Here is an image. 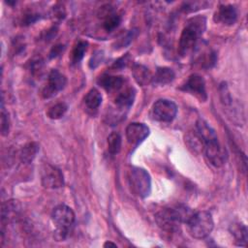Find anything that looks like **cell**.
<instances>
[{
    "mask_svg": "<svg viewBox=\"0 0 248 248\" xmlns=\"http://www.w3.org/2000/svg\"><path fill=\"white\" fill-rule=\"evenodd\" d=\"M205 23L206 21L203 16H195L188 20L181 32L178 44V51L182 56L194 48L199 37L205 29Z\"/></svg>",
    "mask_w": 248,
    "mask_h": 248,
    "instance_id": "cell-1",
    "label": "cell"
},
{
    "mask_svg": "<svg viewBox=\"0 0 248 248\" xmlns=\"http://www.w3.org/2000/svg\"><path fill=\"white\" fill-rule=\"evenodd\" d=\"M51 219L56 226L55 237L58 240L65 239L75 224L76 216L73 209L65 204L57 205L51 213Z\"/></svg>",
    "mask_w": 248,
    "mask_h": 248,
    "instance_id": "cell-2",
    "label": "cell"
},
{
    "mask_svg": "<svg viewBox=\"0 0 248 248\" xmlns=\"http://www.w3.org/2000/svg\"><path fill=\"white\" fill-rule=\"evenodd\" d=\"M187 225L191 235L195 238L201 239L206 237L212 232L214 222L209 212L198 211L194 213Z\"/></svg>",
    "mask_w": 248,
    "mask_h": 248,
    "instance_id": "cell-3",
    "label": "cell"
},
{
    "mask_svg": "<svg viewBox=\"0 0 248 248\" xmlns=\"http://www.w3.org/2000/svg\"><path fill=\"white\" fill-rule=\"evenodd\" d=\"M130 183L134 192L141 198L147 197L151 192V179L144 169L133 168L130 171Z\"/></svg>",
    "mask_w": 248,
    "mask_h": 248,
    "instance_id": "cell-4",
    "label": "cell"
},
{
    "mask_svg": "<svg viewBox=\"0 0 248 248\" xmlns=\"http://www.w3.org/2000/svg\"><path fill=\"white\" fill-rule=\"evenodd\" d=\"M177 113L176 105L170 100L160 99L154 103L151 110L152 117L160 122L172 121Z\"/></svg>",
    "mask_w": 248,
    "mask_h": 248,
    "instance_id": "cell-5",
    "label": "cell"
},
{
    "mask_svg": "<svg viewBox=\"0 0 248 248\" xmlns=\"http://www.w3.org/2000/svg\"><path fill=\"white\" fill-rule=\"evenodd\" d=\"M155 221L158 227L167 232H176L181 224L173 207L164 208L157 212L155 215Z\"/></svg>",
    "mask_w": 248,
    "mask_h": 248,
    "instance_id": "cell-6",
    "label": "cell"
},
{
    "mask_svg": "<svg viewBox=\"0 0 248 248\" xmlns=\"http://www.w3.org/2000/svg\"><path fill=\"white\" fill-rule=\"evenodd\" d=\"M42 185L47 189H57L64 185L62 171L50 164H45L41 172Z\"/></svg>",
    "mask_w": 248,
    "mask_h": 248,
    "instance_id": "cell-7",
    "label": "cell"
},
{
    "mask_svg": "<svg viewBox=\"0 0 248 248\" xmlns=\"http://www.w3.org/2000/svg\"><path fill=\"white\" fill-rule=\"evenodd\" d=\"M66 84V77L57 70H51L47 78V82L42 90V95L44 98H50L61 91Z\"/></svg>",
    "mask_w": 248,
    "mask_h": 248,
    "instance_id": "cell-8",
    "label": "cell"
},
{
    "mask_svg": "<svg viewBox=\"0 0 248 248\" xmlns=\"http://www.w3.org/2000/svg\"><path fill=\"white\" fill-rule=\"evenodd\" d=\"M182 90L187 91L198 98L200 101H205L207 99L206 90H205V82L202 76L193 74L191 75L186 82L181 87Z\"/></svg>",
    "mask_w": 248,
    "mask_h": 248,
    "instance_id": "cell-9",
    "label": "cell"
},
{
    "mask_svg": "<svg viewBox=\"0 0 248 248\" xmlns=\"http://www.w3.org/2000/svg\"><path fill=\"white\" fill-rule=\"evenodd\" d=\"M203 151L205 152V155L210 164L214 167L220 168L226 164L228 154L226 149L219 143L218 140L207 143L204 146Z\"/></svg>",
    "mask_w": 248,
    "mask_h": 248,
    "instance_id": "cell-10",
    "label": "cell"
},
{
    "mask_svg": "<svg viewBox=\"0 0 248 248\" xmlns=\"http://www.w3.org/2000/svg\"><path fill=\"white\" fill-rule=\"evenodd\" d=\"M21 216V204L17 200H9L2 204L1 223L4 227L16 222Z\"/></svg>",
    "mask_w": 248,
    "mask_h": 248,
    "instance_id": "cell-11",
    "label": "cell"
},
{
    "mask_svg": "<svg viewBox=\"0 0 248 248\" xmlns=\"http://www.w3.org/2000/svg\"><path fill=\"white\" fill-rule=\"evenodd\" d=\"M149 135V128L143 123H131L126 128V138L132 145H139Z\"/></svg>",
    "mask_w": 248,
    "mask_h": 248,
    "instance_id": "cell-12",
    "label": "cell"
},
{
    "mask_svg": "<svg viewBox=\"0 0 248 248\" xmlns=\"http://www.w3.org/2000/svg\"><path fill=\"white\" fill-rule=\"evenodd\" d=\"M125 79L119 76L103 75L99 78L98 83L108 93H116L122 89Z\"/></svg>",
    "mask_w": 248,
    "mask_h": 248,
    "instance_id": "cell-13",
    "label": "cell"
},
{
    "mask_svg": "<svg viewBox=\"0 0 248 248\" xmlns=\"http://www.w3.org/2000/svg\"><path fill=\"white\" fill-rule=\"evenodd\" d=\"M237 18L236 9L232 5H221L215 14L214 19L225 25H232Z\"/></svg>",
    "mask_w": 248,
    "mask_h": 248,
    "instance_id": "cell-14",
    "label": "cell"
},
{
    "mask_svg": "<svg viewBox=\"0 0 248 248\" xmlns=\"http://www.w3.org/2000/svg\"><path fill=\"white\" fill-rule=\"evenodd\" d=\"M195 131L199 135V137L202 139L204 146L207 143H210L212 141L218 140L217 135L215 131L212 129V127L203 119H199L196 123Z\"/></svg>",
    "mask_w": 248,
    "mask_h": 248,
    "instance_id": "cell-15",
    "label": "cell"
},
{
    "mask_svg": "<svg viewBox=\"0 0 248 248\" xmlns=\"http://www.w3.org/2000/svg\"><path fill=\"white\" fill-rule=\"evenodd\" d=\"M135 89L133 87H126L122 91H118V94L116 95L114 102L116 107L119 109H125L129 108L135 99Z\"/></svg>",
    "mask_w": 248,
    "mask_h": 248,
    "instance_id": "cell-16",
    "label": "cell"
},
{
    "mask_svg": "<svg viewBox=\"0 0 248 248\" xmlns=\"http://www.w3.org/2000/svg\"><path fill=\"white\" fill-rule=\"evenodd\" d=\"M174 72L168 67L157 68L155 75L152 77L151 81L156 85H165L174 79Z\"/></svg>",
    "mask_w": 248,
    "mask_h": 248,
    "instance_id": "cell-17",
    "label": "cell"
},
{
    "mask_svg": "<svg viewBox=\"0 0 248 248\" xmlns=\"http://www.w3.org/2000/svg\"><path fill=\"white\" fill-rule=\"evenodd\" d=\"M231 233L233 235L235 242L239 246H246L247 245V228L245 225L241 223H234L230 228Z\"/></svg>",
    "mask_w": 248,
    "mask_h": 248,
    "instance_id": "cell-18",
    "label": "cell"
},
{
    "mask_svg": "<svg viewBox=\"0 0 248 248\" xmlns=\"http://www.w3.org/2000/svg\"><path fill=\"white\" fill-rule=\"evenodd\" d=\"M38 151H39V144L37 142L31 141L26 143L20 150V153H19L20 161L24 164L32 163Z\"/></svg>",
    "mask_w": 248,
    "mask_h": 248,
    "instance_id": "cell-19",
    "label": "cell"
},
{
    "mask_svg": "<svg viewBox=\"0 0 248 248\" xmlns=\"http://www.w3.org/2000/svg\"><path fill=\"white\" fill-rule=\"evenodd\" d=\"M132 72H133L134 78L140 85H145L152 79V77H151V74H150L149 70L143 65L135 64L133 66Z\"/></svg>",
    "mask_w": 248,
    "mask_h": 248,
    "instance_id": "cell-20",
    "label": "cell"
},
{
    "mask_svg": "<svg viewBox=\"0 0 248 248\" xmlns=\"http://www.w3.org/2000/svg\"><path fill=\"white\" fill-rule=\"evenodd\" d=\"M84 103L87 108L96 110L102 104V95L96 88L90 89L84 97Z\"/></svg>",
    "mask_w": 248,
    "mask_h": 248,
    "instance_id": "cell-21",
    "label": "cell"
},
{
    "mask_svg": "<svg viewBox=\"0 0 248 248\" xmlns=\"http://www.w3.org/2000/svg\"><path fill=\"white\" fill-rule=\"evenodd\" d=\"M185 142L194 152H202L204 149V144L195 130L187 134L185 137Z\"/></svg>",
    "mask_w": 248,
    "mask_h": 248,
    "instance_id": "cell-22",
    "label": "cell"
},
{
    "mask_svg": "<svg viewBox=\"0 0 248 248\" xmlns=\"http://www.w3.org/2000/svg\"><path fill=\"white\" fill-rule=\"evenodd\" d=\"M121 142H122V140H121V136L116 133V132H113L111 134H109V136L108 137V152L112 155L114 154H117L120 149H121Z\"/></svg>",
    "mask_w": 248,
    "mask_h": 248,
    "instance_id": "cell-23",
    "label": "cell"
},
{
    "mask_svg": "<svg viewBox=\"0 0 248 248\" xmlns=\"http://www.w3.org/2000/svg\"><path fill=\"white\" fill-rule=\"evenodd\" d=\"M173 209L179 219V221L181 223H185L188 224L189 221L191 220V218L193 217L195 211H193L191 208H189L186 205L183 204H177L175 206H173Z\"/></svg>",
    "mask_w": 248,
    "mask_h": 248,
    "instance_id": "cell-24",
    "label": "cell"
},
{
    "mask_svg": "<svg viewBox=\"0 0 248 248\" xmlns=\"http://www.w3.org/2000/svg\"><path fill=\"white\" fill-rule=\"evenodd\" d=\"M120 22H121V16L118 14H116L115 12H112L104 18L103 27L106 31L111 32L115 28L118 27Z\"/></svg>",
    "mask_w": 248,
    "mask_h": 248,
    "instance_id": "cell-25",
    "label": "cell"
},
{
    "mask_svg": "<svg viewBox=\"0 0 248 248\" xmlns=\"http://www.w3.org/2000/svg\"><path fill=\"white\" fill-rule=\"evenodd\" d=\"M87 46H88L87 42H84V41H79L75 46V47L73 48L72 54H71V60H72L73 64L78 63L83 58L84 53L87 49Z\"/></svg>",
    "mask_w": 248,
    "mask_h": 248,
    "instance_id": "cell-26",
    "label": "cell"
},
{
    "mask_svg": "<svg viewBox=\"0 0 248 248\" xmlns=\"http://www.w3.org/2000/svg\"><path fill=\"white\" fill-rule=\"evenodd\" d=\"M67 109H68V106L65 103H58L52 106L51 108H49L46 114L51 119H59L66 113Z\"/></svg>",
    "mask_w": 248,
    "mask_h": 248,
    "instance_id": "cell-27",
    "label": "cell"
},
{
    "mask_svg": "<svg viewBox=\"0 0 248 248\" xmlns=\"http://www.w3.org/2000/svg\"><path fill=\"white\" fill-rule=\"evenodd\" d=\"M1 134L2 136H7L10 131V117L8 111H6L4 108V104L2 102L1 105Z\"/></svg>",
    "mask_w": 248,
    "mask_h": 248,
    "instance_id": "cell-28",
    "label": "cell"
},
{
    "mask_svg": "<svg viewBox=\"0 0 248 248\" xmlns=\"http://www.w3.org/2000/svg\"><path fill=\"white\" fill-rule=\"evenodd\" d=\"M43 66H44V63H43V60L42 59H37L35 61H33L32 63V73L33 75L35 76H40L43 72Z\"/></svg>",
    "mask_w": 248,
    "mask_h": 248,
    "instance_id": "cell-29",
    "label": "cell"
},
{
    "mask_svg": "<svg viewBox=\"0 0 248 248\" xmlns=\"http://www.w3.org/2000/svg\"><path fill=\"white\" fill-rule=\"evenodd\" d=\"M130 61V56L129 54L127 53L126 55L122 56L121 58H119L117 61H115V63L113 64V68H123V67H126V65L129 63Z\"/></svg>",
    "mask_w": 248,
    "mask_h": 248,
    "instance_id": "cell-30",
    "label": "cell"
},
{
    "mask_svg": "<svg viewBox=\"0 0 248 248\" xmlns=\"http://www.w3.org/2000/svg\"><path fill=\"white\" fill-rule=\"evenodd\" d=\"M135 36H136L135 30H131L129 33L126 34L125 37H123V39H121V40L119 41V46H124L128 45V44L133 40V38H134Z\"/></svg>",
    "mask_w": 248,
    "mask_h": 248,
    "instance_id": "cell-31",
    "label": "cell"
},
{
    "mask_svg": "<svg viewBox=\"0 0 248 248\" xmlns=\"http://www.w3.org/2000/svg\"><path fill=\"white\" fill-rule=\"evenodd\" d=\"M102 57H103V54H102V52L100 50L97 51L95 54H93V56H92V58L90 60V67L91 68H95L101 62Z\"/></svg>",
    "mask_w": 248,
    "mask_h": 248,
    "instance_id": "cell-32",
    "label": "cell"
},
{
    "mask_svg": "<svg viewBox=\"0 0 248 248\" xmlns=\"http://www.w3.org/2000/svg\"><path fill=\"white\" fill-rule=\"evenodd\" d=\"M64 49V46L63 45H57L55 46L52 47V49L49 52V57L50 58H54L56 56H58Z\"/></svg>",
    "mask_w": 248,
    "mask_h": 248,
    "instance_id": "cell-33",
    "label": "cell"
},
{
    "mask_svg": "<svg viewBox=\"0 0 248 248\" xmlns=\"http://www.w3.org/2000/svg\"><path fill=\"white\" fill-rule=\"evenodd\" d=\"M53 13H54V16L55 17H58L59 19L63 18L65 16V10L62 6H59V7H55L53 9Z\"/></svg>",
    "mask_w": 248,
    "mask_h": 248,
    "instance_id": "cell-34",
    "label": "cell"
},
{
    "mask_svg": "<svg viewBox=\"0 0 248 248\" xmlns=\"http://www.w3.org/2000/svg\"><path fill=\"white\" fill-rule=\"evenodd\" d=\"M108 246L116 247V244H115V243H112V242H110V241H107V242L104 244V247H108Z\"/></svg>",
    "mask_w": 248,
    "mask_h": 248,
    "instance_id": "cell-35",
    "label": "cell"
}]
</instances>
